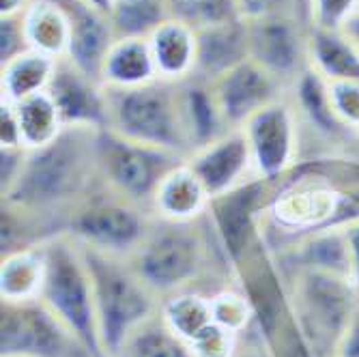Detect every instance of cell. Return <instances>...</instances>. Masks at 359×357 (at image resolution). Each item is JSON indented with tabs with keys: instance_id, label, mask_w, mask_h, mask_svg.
<instances>
[{
	"instance_id": "cell-25",
	"label": "cell",
	"mask_w": 359,
	"mask_h": 357,
	"mask_svg": "<svg viewBox=\"0 0 359 357\" xmlns=\"http://www.w3.org/2000/svg\"><path fill=\"white\" fill-rule=\"evenodd\" d=\"M170 18H177L196 30L241 18L235 0H166Z\"/></svg>"
},
{
	"instance_id": "cell-18",
	"label": "cell",
	"mask_w": 359,
	"mask_h": 357,
	"mask_svg": "<svg viewBox=\"0 0 359 357\" xmlns=\"http://www.w3.org/2000/svg\"><path fill=\"white\" fill-rule=\"evenodd\" d=\"M211 203L203 183L191 173L189 166H177L153 198V211L166 220H196Z\"/></svg>"
},
{
	"instance_id": "cell-21",
	"label": "cell",
	"mask_w": 359,
	"mask_h": 357,
	"mask_svg": "<svg viewBox=\"0 0 359 357\" xmlns=\"http://www.w3.org/2000/svg\"><path fill=\"white\" fill-rule=\"evenodd\" d=\"M46 276V261L43 250H24L3 258V271H0V293L3 299L11 302H26L39 299L41 286Z\"/></svg>"
},
{
	"instance_id": "cell-14",
	"label": "cell",
	"mask_w": 359,
	"mask_h": 357,
	"mask_svg": "<svg viewBox=\"0 0 359 357\" xmlns=\"http://www.w3.org/2000/svg\"><path fill=\"white\" fill-rule=\"evenodd\" d=\"M250 58L248 20L235 18L198 30V60L196 74L203 82H215L226 72Z\"/></svg>"
},
{
	"instance_id": "cell-26",
	"label": "cell",
	"mask_w": 359,
	"mask_h": 357,
	"mask_svg": "<svg viewBox=\"0 0 359 357\" xmlns=\"http://www.w3.org/2000/svg\"><path fill=\"white\" fill-rule=\"evenodd\" d=\"M359 13V0H306V18L310 28L342 30Z\"/></svg>"
},
{
	"instance_id": "cell-2",
	"label": "cell",
	"mask_w": 359,
	"mask_h": 357,
	"mask_svg": "<svg viewBox=\"0 0 359 357\" xmlns=\"http://www.w3.org/2000/svg\"><path fill=\"white\" fill-rule=\"evenodd\" d=\"M82 252L93 280L97 330L104 355L121 357L129 336L161 310V297L127 258L86 245H82Z\"/></svg>"
},
{
	"instance_id": "cell-10",
	"label": "cell",
	"mask_w": 359,
	"mask_h": 357,
	"mask_svg": "<svg viewBox=\"0 0 359 357\" xmlns=\"http://www.w3.org/2000/svg\"><path fill=\"white\" fill-rule=\"evenodd\" d=\"M211 90L228 129H241L254 114L288 95V88L252 58L211 82Z\"/></svg>"
},
{
	"instance_id": "cell-1",
	"label": "cell",
	"mask_w": 359,
	"mask_h": 357,
	"mask_svg": "<svg viewBox=\"0 0 359 357\" xmlns=\"http://www.w3.org/2000/svg\"><path fill=\"white\" fill-rule=\"evenodd\" d=\"M97 136L100 129L93 127H65L50 144L26 151L5 203L67 224L74 207L90 194L93 177L100 175Z\"/></svg>"
},
{
	"instance_id": "cell-7",
	"label": "cell",
	"mask_w": 359,
	"mask_h": 357,
	"mask_svg": "<svg viewBox=\"0 0 359 357\" xmlns=\"http://www.w3.org/2000/svg\"><path fill=\"white\" fill-rule=\"evenodd\" d=\"M183 157L138 144L116 136L110 129H100L97 136V164L100 177L110 191L142 207H153L157 187Z\"/></svg>"
},
{
	"instance_id": "cell-13",
	"label": "cell",
	"mask_w": 359,
	"mask_h": 357,
	"mask_svg": "<svg viewBox=\"0 0 359 357\" xmlns=\"http://www.w3.org/2000/svg\"><path fill=\"white\" fill-rule=\"evenodd\" d=\"M185 161L203 183L209 198H217L226 191L245 185L243 177L254 166L243 129H233V132L224 134L215 142L194 151Z\"/></svg>"
},
{
	"instance_id": "cell-22",
	"label": "cell",
	"mask_w": 359,
	"mask_h": 357,
	"mask_svg": "<svg viewBox=\"0 0 359 357\" xmlns=\"http://www.w3.org/2000/svg\"><path fill=\"white\" fill-rule=\"evenodd\" d=\"M121 357H196L189 344L172 332L161 310L129 336Z\"/></svg>"
},
{
	"instance_id": "cell-5",
	"label": "cell",
	"mask_w": 359,
	"mask_h": 357,
	"mask_svg": "<svg viewBox=\"0 0 359 357\" xmlns=\"http://www.w3.org/2000/svg\"><path fill=\"white\" fill-rule=\"evenodd\" d=\"M46 276L39 299L65 323L93 357H106L97 330L93 280L82 245L62 233L41 245Z\"/></svg>"
},
{
	"instance_id": "cell-24",
	"label": "cell",
	"mask_w": 359,
	"mask_h": 357,
	"mask_svg": "<svg viewBox=\"0 0 359 357\" xmlns=\"http://www.w3.org/2000/svg\"><path fill=\"white\" fill-rule=\"evenodd\" d=\"M170 18L166 0H114L110 22L116 37H144Z\"/></svg>"
},
{
	"instance_id": "cell-28",
	"label": "cell",
	"mask_w": 359,
	"mask_h": 357,
	"mask_svg": "<svg viewBox=\"0 0 359 357\" xmlns=\"http://www.w3.org/2000/svg\"><path fill=\"white\" fill-rule=\"evenodd\" d=\"M235 3L243 20H254L273 13H304L306 18V0H235Z\"/></svg>"
},
{
	"instance_id": "cell-16",
	"label": "cell",
	"mask_w": 359,
	"mask_h": 357,
	"mask_svg": "<svg viewBox=\"0 0 359 357\" xmlns=\"http://www.w3.org/2000/svg\"><path fill=\"white\" fill-rule=\"evenodd\" d=\"M100 80L106 88H136L159 80L149 39L116 37L104 58Z\"/></svg>"
},
{
	"instance_id": "cell-31",
	"label": "cell",
	"mask_w": 359,
	"mask_h": 357,
	"mask_svg": "<svg viewBox=\"0 0 359 357\" xmlns=\"http://www.w3.org/2000/svg\"><path fill=\"white\" fill-rule=\"evenodd\" d=\"M342 32L344 35L353 41V46L357 48V52H359V13L355 15V18H351L348 20V24L342 28Z\"/></svg>"
},
{
	"instance_id": "cell-30",
	"label": "cell",
	"mask_w": 359,
	"mask_h": 357,
	"mask_svg": "<svg viewBox=\"0 0 359 357\" xmlns=\"http://www.w3.org/2000/svg\"><path fill=\"white\" fill-rule=\"evenodd\" d=\"M30 0H0V13L3 18H13V15H22L26 11Z\"/></svg>"
},
{
	"instance_id": "cell-15",
	"label": "cell",
	"mask_w": 359,
	"mask_h": 357,
	"mask_svg": "<svg viewBox=\"0 0 359 357\" xmlns=\"http://www.w3.org/2000/svg\"><path fill=\"white\" fill-rule=\"evenodd\" d=\"M149 46L159 80L185 82L194 78L198 60V30L194 26L168 18L151 32Z\"/></svg>"
},
{
	"instance_id": "cell-4",
	"label": "cell",
	"mask_w": 359,
	"mask_h": 357,
	"mask_svg": "<svg viewBox=\"0 0 359 357\" xmlns=\"http://www.w3.org/2000/svg\"><path fill=\"white\" fill-rule=\"evenodd\" d=\"M106 129L116 136L183 159L191 155L179 82L155 80L136 88H106Z\"/></svg>"
},
{
	"instance_id": "cell-8",
	"label": "cell",
	"mask_w": 359,
	"mask_h": 357,
	"mask_svg": "<svg viewBox=\"0 0 359 357\" xmlns=\"http://www.w3.org/2000/svg\"><path fill=\"white\" fill-rule=\"evenodd\" d=\"M3 357H93L41 302L3 299Z\"/></svg>"
},
{
	"instance_id": "cell-17",
	"label": "cell",
	"mask_w": 359,
	"mask_h": 357,
	"mask_svg": "<svg viewBox=\"0 0 359 357\" xmlns=\"http://www.w3.org/2000/svg\"><path fill=\"white\" fill-rule=\"evenodd\" d=\"M30 50L65 58L72 41V20L58 0H30L22 13Z\"/></svg>"
},
{
	"instance_id": "cell-6",
	"label": "cell",
	"mask_w": 359,
	"mask_h": 357,
	"mask_svg": "<svg viewBox=\"0 0 359 357\" xmlns=\"http://www.w3.org/2000/svg\"><path fill=\"white\" fill-rule=\"evenodd\" d=\"M153 220L147 207L114 191L110 196L88 194L69 213L67 235L86 248L129 258L149 235Z\"/></svg>"
},
{
	"instance_id": "cell-20",
	"label": "cell",
	"mask_w": 359,
	"mask_h": 357,
	"mask_svg": "<svg viewBox=\"0 0 359 357\" xmlns=\"http://www.w3.org/2000/svg\"><path fill=\"white\" fill-rule=\"evenodd\" d=\"M13 108L20 127V142L26 151H35L50 144L65 129L60 112L48 90L26 97V100L13 104Z\"/></svg>"
},
{
	"instance_id": "cell-29",
	"label": "cell",
	"mask_w": 359,
	"mask_h": 357,
	"mask_svg": "<svg viewBox=\"0 0 359 357\" xmlns=\"http://www.w3.org/2000/svg\"><path fill=\"white\" fill-rule=\"evenodd\" d=\"M231 357H273L256 321L239 334L237 349Z\"/></svg>"
},
{
	"instance_id": "cell-9",
	"label": "cell",
	"mask_w": 359,
	"mask_h": 357,
	"mask_svg": "<svg viewBox=\"0 0 359 357\" xmlns=\"http://www.w3.org/2000/svg\"><path fill=\"white\" fill-rule=\"evenodd\" d=\"M250 58L288 90L310 69V24L299 13L248 20Z\"/></svg>"
},
{
	"instance_id": "cell-3",
	"label": "cell",
	"mask_w": 359,
	"mask_h": 357,
	"mask_svg": "<svg viewBox=\"0 0 359 357\" xmlns=\"http://www.w3.org/2000/svg\"><path fill=\"white\" fill-rule=\"evenodd\" d=\"M127 261L161 302L179 293H196L194 284L213 269L211 237L196 229V220L155 215L149 235Z\"/></svg>"
},
{
	"instance_id": "cell-11",
	"label": "cell",
	"mask_w": 359,
	"mask_h": 357,
	"mask_svg": "<svg viewBox=\"0 0 359 357\" xmlns=\"http://www.w3.org/2000/svg\"><path fill=\"white\" fill-rule=\"evenodd\" d=\"M241 129L250 142L252 159L258 173L273 175L282 170L292 155L297 142L299 116L290 97L286 95L284 100L254 114Z\"/></svg>"
},
{
	"instance_id": "cell-23",
	"label": "cell",
	"mask_w": 359,
	"mask_h": 357,
	"mask_svg": "<svg viewBox=\"0 0 359 357\" xmlns=\"http://www.w3.org/2000/svg\"><path fill=\"white\" fill-rule=\"evenodd\" d=\"M161 316L187 344L203 336L213 323V304L209 295L201 293H179L161 302Z\"/></svg>"
},
{
	"instance_id": "cell-12",
	"label": "cell",
	"mask_w": 359,
	"mask_h": 357,
	"mask_svg": "<svg viewBox=\"0 0 359 357\" xmlns=\"http://www.w3.org/2000/svg\"><path fill=\"white\" fill-rule=\"evenodd\" d=\"M48 93L60 112L65 127H106V88L80 72L69 58H58Z\"/></svg>"
},
{
	"instance_id": "cell-27",
	"label": "cell",
	"mask_w": 359,
	"mask_h": 357,
	"mask_svg": "<svg viewBox=\"0 0 359 357\" xmlns=\"http://www.w3.org/2000/svg\"><path fill=\"white\" fill-rule=\"evenodd\" d=\"M28 39L24 30V20L22 15L13 18H3L0 20V62L7 65L15 56L28 52Z\"/></svg>"
},
{
	"instance_id": "cell-19",
	"label": "cell",
	"mask_w": 359,
	"mask_h": 357,
	"mask_svg": "<svg viewBox=\"0 0 359 357\" xmlns=\"http://www.w3.org/2000/svg\"><path fill=\"white\" fill-rule=\"evenodd\" d=\"M56 69V58L41 54L37 50H28L7 65H3V78H0V90L3 100L18 104L26 97L48 90L52 76Z\"/></svg>"
},
{
	"instance_id": "cell-32",
	"label": "cell",
	"mask_w": 359,
	"mask_h": 357,
	"mask_svg": "<svg viewBox=\"0 0 359 357\" xmlns=\"http://www.w3.org/2000/svg\"><path fill=\"white\" fill-rule=\"evenodd\" d=\"M84 3L90 5V7L97 9V11H102V13H108V15H110L114 0H84Z\"/></svg>"
}]
</instances>
